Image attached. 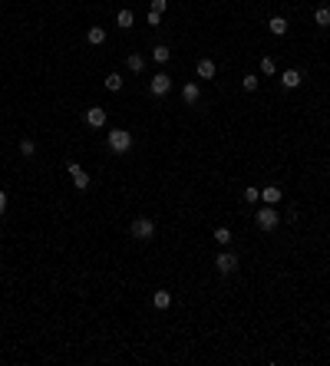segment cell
<instances>
[{"label":"cell","mask_w":330,"mask_h":366,"mask_svg":"<svg viewBox=\"0 0 330 366\" xmlns=\"http://www.w3.org/2000/svg\"><path fill=\"white\" fill-rule=\"evenodd\" d=\"M255 224L261 231H274L277 224H281V215L274 211V205H264V208H258L255 211Z\"/></svg>","instance_id":"cell-1"},{"label":"cell","mask_w":330,"mask_h":366,"mask_svg":"<svg viewBox=\"0 0 330 366\" xmlns=\"http://www.w3.org/2000/svg\"><path fill=\"white\" fill-rule=\"evenodd\" d=\"M106 142H109V149L116 152V155H125V152L132 149V136L125 129H112L109 136H106Z\"/></svg>","instance_id":"cell-2"},{"label":"cell","mask_w":330,"mask_h":366,"mask_svg":"<svg viewBox=\"0 0 330 366\" xmlns=\"http://www.w3.org/2000/svg\"><path fill=\"white\" fill-rule=\"evenodd\" d=\"M129 231H132V238H139V241H152V238H156V224H152V218H136Z\"/></svg>","instance_id":"cell-3"},{"label":"cell","mask_w":330,"mask_h":366,"mask_svg":"<svg viewBox=\"0 0 330 366\" xmlns=\"http://www.w3.org/2000/svg\"><path fill=\"white\" fill-rule=\"evenodd\" d=\"M66 172H69V178H73V188H80V192H86V188H89V175H86V168H83L80 162H69Z\"/></svg>","instance_id":"cell-4"},{"label":"cell","mask_w":330,"mask_h":366,"mask_svg":"<svg viewBox=\"0 0 330 366\" xmlns=\"http://www.w3.org/2000/svg\"><path fill=\"white\" fill-rule=\"evenodd\" d=\"M149 89H152V96H168L172 93V80H168V73H156L149 80Z\"/></svg>","instance_id":"cell-5"},{"label":"cell","mask_w":330,"mask_h":366,"mask_svg":"<svg viewBox=\"0 0 330 366\" xmlns=\"http://www.w3.org/2000/svg\"><path fill=\"white\" fill-rule=\"evenodd\" d=\"M215 267H218V274H235V271H238V254L221 251V254L215 257Z\"/></svg>","instance_id":"cell-6"},{"label":"cell","mask_w":330,"mask_h":366,"mask_svg":"<svg viewBox=\"0 0 330 366\" xmlns=\"http://www.w3.org/2000/svg\"><path fill=\"white\" fill-rule=\"evenodd\" d=\"M83 119H86V125H93V129H103V125H106V109H103V106H89Z\"/></svg>","instance_id":"cell-7"},{"label":"cell","mask_w":330,"mask_h":366,"mask_svg":"<svg viewBox=\"0 0 330 366\" xmlns=\"http://www.w3.org/2000/svg\"><path fill=\"white\" fill-rule=\"evenodd\" d=\"M300 83H304V73H300V69H284V73H281V86L284 89H297Z\"/></svg>","instance_id":"cell-8"},{"label":"cell","mask_w":330,"mask_h":366,"mask_svg":"<svg viewBox=\"0 0 330 366\" xmlns=\"http://www.w3.org/2000/svg\"><path fill=\"white\" fill-rule=\"evenodd\" d=\"M195 73H198V80H215V76H218V66H215L212 60H198Z\"/></svg>","instance_id":"cell-9"},{"label":"cell","mask_w":330,"mask_h":366,"mask_svg":"<svg viewBox=\"0 0 330 366\" xmlns=\"http://www.w3.org/2000/svg\"><path fill=\"white\" fill-rule=\"evenodd\" d=\"M281 198H284V192H281L277 185H264L261 188V201H264V205H277Z\"/></svg>","instance_id":"cell-10"},{"label":"cell","mask_w":330,"mask_h":366,"mask_svg":"<svg viewBox=\"0 0 330 366\" xmlns=\"http://www.w3.org/2000/svg\"><path fill=\"white\" fill-rule=\"evenodd\" d=\"M182 99L195 106V102L201 99V86H198V83H185V86H182Z\"/></svg>","instance_id":"cell-11"},{"label":"cell","mask_w":330,"mask_h":366,"mask_svg":"<svg viewBox=\"0 0 330 366\" xmlns=\"http://www.w3.org/2000/svg\"><path fill=\"white\" fill-rule=\"evenodd\" d=\"M152 304H156V310H168V307H172V294L168 291H156L152 294Z\"/></svg>","instance_id":"cell-12"},{"label":"cell","mask_w":330,"mask_h":366,"mask_svg":"<svg viewBox=\"0 0 330 366\" xmlns=\"http://www.w3.org/2000/svg\"><path fill=\"white\" fill-rule=\"evenodd\" d=\"M132 23H136V13H132V10H119L116 13V27H119V30H129Z\"/></svg>","instance_id":"cell-13"},{"label":"cell","mask_w":330,"mask_h":366,"mask_svg":"<svg viewBox=\"0 0 330 366\" xmlns=\"http://www.w3.org/2000/svg\"><path fill=\"white\" fill-rule=\"evenodd\" d=\"M103 40H106V30H103V27H89L86 30V43L89 46H99Z\"/></svg>","instance_id":"cell-14"},{"label":"cell","mask_w":330,"mask_h":366,"mask_svg":"<svg viewBox=\"0 0 330 366\" xmlns=\"http://www.w3.org/2000/svg\"><path fill=\"white\" fill-rule=\"evenodd\" d=\"M125 66H129L132 73H142V69H145V56H139V53H129V56H125Z\"/></svg>","instance_id":"cell-15"},{"label":"cell","mask_w":330,"mask_h":366,"mask_svg":"<svg viewBox=\"0 0 330 366\" xmlns=\"http://www.w3.org/2000/svg\"><path fill=\"white\" fill-rule=\"evenodd\" d=\"M103 86H106L109 93H119V89H122V76H119V73H109L106 80H103Z\"/></svg>","instance_id":"cell-16"},{"label":"cell","mask_w":330,"mask_h":366,"mask_svg":"<svg viewBox=\"0 0 330 366\" xmlns=\"http://www.w3.org/2000/svg\"><path fill=\"white\" fill-rule=\"evenodd\" d=\"M271 33H274V37H284V33H287V20L284 17H271Z\"/></svg>","instance_id":"cell-17"},{"label":"cell","mask_w":330,"mask_h":366,"mask_svg":"<svg viewBox=\"0 0 330 366\" xmlns=\"http://www.w3.org/2000/svg\"><path fill=\"white\" fill-rule=\"evenodd\" d=\"M168 56H172V50H168V46H162V43H159L156 50H152V60H156L159 66H165V63H168Z\"/></svg>","instance_id":"cell-18"},{"label":"cell","mask_w":330,"mask_h":366,"mask_svg":"<svg viewBox=\"0 0 330 366\" xmlns=\"http://www.w3.org/2000/svg\"><path fill=\"white\" fill-rule=\"evenodd\" d=\"M314 20H317V27H330V7H317Z\"/></svg>","instance_id":"cell-19"},{"label":"cell","mask_w":330,"mask_h":366,"mask_svg":"<svg viewBox=\"0 0 330 366\" xmlns=\"http://www.w3.org/2000/svg\"><path fill=\"white\" fill-rule=\"evenodd\" d=\"M244 201H248V205H258V201H261V188H244Z\"/></svg>","instance_id":"cell-20"},{"label":"cell","mask_w":330,"mask_h":366,"mask_svg":"<svg viewBox=\"0 0 330 366\" xmlns=\"http://www.w3.org/2000/svg\"><path fill=\"white\" fill-rule=\"evenodd\" d=\"M261 73H264V76H274V73H277V63L271 60V56H264V60H261Z\"/></svg>","instance_id":"cell-21"},{"label":"cell","mask_w":330,"mask_h":366,"mask_svg":"<svg viewBox=\"0 0 330 366\" xmlns=\"http://www.w3.org/2000/svg\"><path fill=\"white\" fill-rule=\"evenodd\" d=\"M20 152H23L27 159H30V155H37V142H33V139H23V142H20Z\"/></svg>","instance_id":"cell-22"},{"label":"cell","mask_w":330,"mask_h":366,"mask_svg":"<svg viewBox=\"0 0 330 366\" xmlns=\"http://www.w3.org/2000/svg\"><path fill=\"white\" fill-rule=\"evenodd\" d=\"M215 241L218 244H231V228H215Z\"/></svg>","instance_id":"cell-23"},{"label":"cell","mask_w":330,"mask_h":366,"mask_svg":"<svg viewBox=\"0 0 330 366\" xmlns=\"http://www.w3.org/2000/svg\"><path fill=\"white\" fill-rule=\"evenodd\" d=\"M241 83H244V93H255V89H258V76L255 73H248Z\"/></svg>","instance_id":"cell-24"},{"label":"cell","mask_w":330,"mask_h":366,"mask_svg":"<svg viewBox=\"0 0 330 366\" xmlns=\"http://www.w3.org/2000/svg\"><path fill=\"white\" fill-rule=\"evenodd\" d=\"M145 20H149V27H159V23H162V13H156V10H149V17H145Z\"/></svg>","instance_id":"cell-25"},{"label":"cell","mask_w":330,"mask_h":366,"mask_svg":"<svg viewBox=\"0 0 330 366\" xmlns=\"http://www.w3.org/2000/svg\"><path fill=\"white\" fill-rule=\"evenodd\" d=\"M152 10H156V13H165V10H168V0H152Z\"/></svg>","instance_id":"cell-26"},{"label":"cell","mask_w":330,"mask_h":366,"mask_svg":"<svg viewBox=\"0 0 330 366\" xmlns=\"http://www.w3.org/2000/svg\"><path fill=\"white\" fill-rule=\"evenodd\" d=\"M0 211H7V192L0 188Z\"/></svg>","instance_id":"cell-27"}]
</instances>
